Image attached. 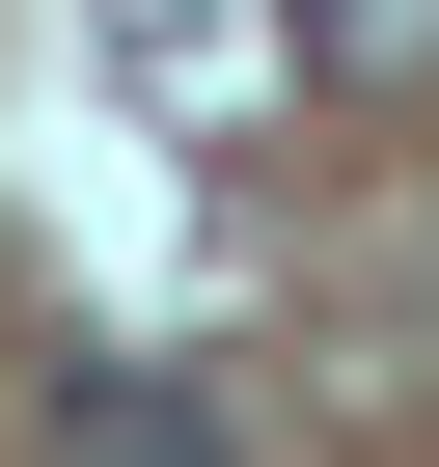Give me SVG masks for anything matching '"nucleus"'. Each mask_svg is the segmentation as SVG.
<instances>
[{"label":"nucleus","mask_w":439,"mask_h":467,"mask_svg":"<svg viewBox=\"0 0 439 467\" xmlns=\"http://www.w3.org/2000/svg\"><path fill=\"white\" fill-rule=\"evenodd\" d=\"M56 467H248V440H220L192 358H110V385H56Z\"/></svg>","instance_id":"nucleus-1"},{"label":"nucleus","mask_w":439,"mask_h":467,"mask_svg":"<svg viewBox=\"0 0 439 467\" xmlns=\"http://www.w3.org/2000/svg\"><path fill=\"white\" fill-rule=\"evenodd\" d=\"M302 56L330 83H439V0H302Z\"/></svg>","instance_id":"nucleus-2"}]
</instances>
